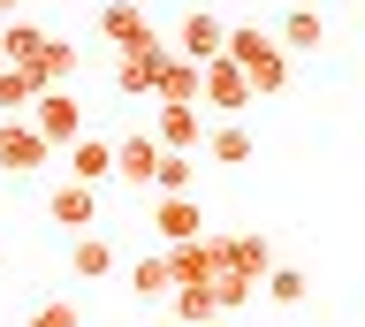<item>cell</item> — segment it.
<instances>
[{
    "label": "cell",
    "instance_id": "cell-1",
    "mask_svg": "<svg viewBox=\"0 0 365 327\" xmlns=\"http://www.w3.org/2000/svg\"><path fill=\"white\" fill-rule=\"evenodd\" d=\"M228 61L244 69L251 99H267V92L289 84V53L274 46V31H259V24H236V31H228Z\"/></svg>",
    "mask_w": 365,
    "mask_h": 327
},
{
    "label": "cell",
    "instance_id": "cell-2",
    "mask_svg": "<svg viewBox=\"0 0 365 327\" xmlns=\"http://www.w3.org/2000/svg\"><path fill=\"white\" fill-rule=\"evenodd\" d=\"M23 122H31L53 152H68V145L84 137V107H76V92H38V107H31Z\"/></svg>",
    "mask_w": 365,
    "mask_h": 327
},
{
    "label": "cell",
    "instance_id": "cell-3",
    "mask_svg": "<svg viewBox=\"0 0 365 327\" xmlns=\"http://www.w3.org/2000/svg\"><path fill=\"white\" fill-rule=\"evenodd\" d=\"M99 38H107L114 53H130V46H160L153 16H145L137 0H99Z\"/></svg>",
    "mask_w": 365,
    "mask_h": 327
},
{
    "label": "cell",
    "instance_id": "cell-4",
    "mask_svg": "<svg viewBox=\"0 0 365 327\" xmlns=\"http://www.w3.org/2000/svg\"><path fill=\"white\" fill-rule=\"evenodd\" d=\"M175 53H182V61H198V69H213V61L228 53V24L213 16V8H190L182 31H175Z\"/></svg>",
    "mask_w": 365,
    "mask_h": 327
},
{
    "label": "cell",
    "instance_id": "cell-5",
    "mask_svg": "<svg viewBox=\"0 0 365 327\" xmlns=\"http://www.w3.org/2000/svg\"><path fill=\"white\" fill-rule=\"evenodd\" d=\"M38 167H53V145L31 122H0V175H38Z\"/></svg>",
    "mask_w": 365,
    "mask_h": 327
},
{
    "label": "cell",
    "instance_id": "cell-6",
    "mask_svg": "<svg viewBox=\"0 0 365 327\" xmlns=\"http://www.w3.org/2000/svg\"><path fill=\"white\" fill-rule=\"evenodd\" d=\"M153 236H160V251H175V244H198V236H205L198 198H153Z\"/></svg>",
    "mask_w": 365,
    "mask_h": 327
},
{
    "label": "cell",
    "instance_id": "cell-7",
    "mask_svg": "<svg viewBox=\"0 0 365 327\" xmlns=\"http://www.w3.org/2000/svg\"><path fill=\"white\" fill-rule=\"evenodd\" d=\"M221 251H228V274L236 281H251V289H259V281L274 274V244L259 229H236V236H221Z\"/></svg>",
    "mask_w": 365,
    "mask_h": 327
},
{
    "label": "cell",
    "instance_id": "cell-8",
    "mask_svg": "<svg viewBox=\"0 0 365 327\" xmlns=\"http://www.w3.org/2000/svg\"><path fill=\"white\" fill-rule=\"evenodd\" d=\"M198 84H205V69H198V61H182L175 46L160 53V84H153V99H160V107H198Z\"/></svg>",
    "mask_w": 365,
    "mask_h": 327
},
{
    "label": "cell",
    "instance_id": "cell-9",
    "mask_svg": "<svg viewBox=\"0 0 365 327\" xmlns=\"http://www.w3.org/2000/svg\"><path fill=\"white\" fill-rule=\"evenodd\" d=\"M198 107H221V115H244L251 107V84H244V69H236V61H213V69H205V84H198Z\"/></svg>",
    "mask_w": 365,
    "mask_h": 327
},
{
    "label": "cell",
    "instance_id": "cell-10",
    "mask_svg": "<svg viewBox=\"0 0 365 327\" xmlns=\"http://www.w3.org/2000/svg\"><path fill=\"white\" fill-rule=\"evenodd\" d=\"M160 53H168V46H130V53H114V92H122V99H153Z\"/></svg>",
    "mask_w": 365,
    "mask_h": 327
},
{
    "label": "cell",
    "instance_id": "cell-11",
    "mask_svg": "<svg viewBox=\"0 0 365 327\" xmlns=\"http://www.w3.org/2000/svg\"><path fill=\"white\" fill-rule=\"evenodd\" d=\"M153 137H160V152H198L205 145V115L198 107H153Z\"/></svg>",
    "mask_w": 365,
    "mask_h": 327
},
{
    "label": "cell",
    "instance_id": "cell-12",
    "mask_svg": "<svg viewBox=\"0 0 365 327\" xmlns=\"http://www.w3.org/2000/svg\"><path fill=\"white\" fill-rule=\"evenodd\" d=\"M114 175H122V183H153V175H160V137H153V130H122Z\"/></svg>",
    "mask_w": 365,
    "mask_h": 327
},
{
    "label": "cell",
    "instance_id": "cell-13",
    "mask_svg": "<svg viewBox=\"0 0 365 327\" xmlns=\"http://www.w3.org/2000/svg\"><path fill=\"white\" fill-rule=\"evenodd\" d=\"M61 183H84V190L114 183V145L107 137H76V145H68V175H61Z\"/></svg>",
    "mask_w": 365,
    "mask_h": 327
},
{
    "label": "cell",
    "instance_id": "cell-14",
    "mask_svg": "<svg viewBox=\"0 0 365 327\" xmlns=\"http://www.w3.org/2000/svg\"><path fill=\"white\" fill-rule=\"evenodd\" d=\"M274 46L289 53V61H297V53H319V46H327V24H319V8H289V16L274 24Z\"/></svg>",
    "mask_w": 365,
    "mask_h": 327
},
{
    "label": "cell",
    "instance_id": "cell-15",
    "mask_svg": "<svg viewBox=\"0 0 365 327\" xmlns=\"http://www.w3.org/2000/svg\"><path fill=\"white\" fill-rule=\"evenodd\" d=\"M46 213H53V229H91V221H99V190L61 183L53 198H46Z\"/></svg>",
    "mask_w": 365,
    "mask_h": 327
},
{
    "label": "cell",
    "instance_id": "cell-16",
    "mask_svg": "<svg viewBox=\"0 0 365 327\" xmlns=\"http://www.w3.org/2000/svg\"><path fill=\"white\" fill-rule=\"evenodd\" d=\"M46 38H53V31H38V24H0V69H31V61H38L46 53Z\"/></svg>",
    "mask_w": 365,
    "mask_h": 327
},
{
    "label": "cell",
    "instance_id": "cell-17",
    "mask_svg": "<svg viewBox=\"0 0 365 327\" xmlns=\"http://www.w3.org/2000/svg\"><path fill=\"white\" fill-rule=\"evenodd\" d=\"M38 92H46V84L31 69H0V122H23L31 107H38Z\"/></svg>",
    "mask_w": 365,
    "mask_h": 327
},
{
    "label": "cell",
    "instance_id": "cell-18",
    "mask_svg": "<svg viewBox=\"0 0 365 327\" xmlns=\"http://www.w3.org/2000/svg\"><path fill=\"white\" fill-rule=\"evenodd\" d=\"M76 61H84V53L68 46V38H46V53L31 61V76H38L46 92H68V76H76Z\"/></svg>",
    "mask_w": 365,
    "mask_h": 327
},
{
    "label": "cell",
    "instance_id": "cell-19",
    "mask_svg": "<svg viewBox=\"0 0 365 327\" xmlns=\"http://www.w3.org/2000/svg\"><path fill=\"white\" fill-rule=\"evenodd\" d=\"M205 160H213V167H244V160H251V130H244V122L205 130Z\"/></svg>",
    "mask_w": 365,
    "mask_h": 327
},
{
    "label": "cell",
    "instance_id": "cell-20",
    "mask_svg": "<svg viewBox=\"0 0 365 327\" xmlns=\"http://www.w3.org/2000/svg\"><path fill=\"white\" fill-rule=\"evenodd\" d=\"M68 274H76V281H107V274H114V244H107V236H76Z\"/></svg>",
    "mask_w": 365,
    "mask_h": 327
},
{
    "label": "cell",
    "instance_id": "cell-21",
    "mask_svg": "<svg viewBox=\"0 0 365 327\" xmlns=\"http://www.w3.org/2000/svg\"><path fill=\"white\" fill-rule=\"evenodd\" d=\"M205 320H221L213 289H175V297H168V327H205Z\"/></svg>",
    "mask_w": 365,
    "mask_h": 327
},
{
    "label": "cell",
    "instance_id": "cell-22",
    "mask_svg": "<svg viewBox=\"0 0 365 327\" xmlns=\"http://www.w3.org/2000/svg\"><path fill=\"white\" fill-rule=\"evenodd\" d=\"M130 289L137 297H175V274H168V251H145L130 266Z\"/></svg>",
    "mask_w": 365,
    "mask_h": 327
},
{
    "label": "cell",
    "instance_id": "cell-23",
    "mask_svg": "<svg viewBox=\"0 0 365 327\" xmlns=\"http://www.w3.org/2000/svg\"><path fill=\"white\" fill-rule=\"evenodd\" d=\"M190 183H198L190 152H160V175H153V190H160V198H190Z\"/></svg>",
    "mask_w": 365,
    "mask_h": 327
},
{
    "label": "cell",
    "instance_id": "cell-24",
    "mask_svg": "<svg viewBox=\"0 0 365 327\" xmlns=\"http://www.w3.org/2000/svg\"><path fill=\"white\" fill-rule=\"evenodd\" d=\"M259 289H267L274 304H304V266H282V259H274V274L259 281Z\"/></svg>",
    "mask_w": 365,
    "mask_h": 327
},
{
    "label": "cell",
    "instance_id": "cell-25",
    "mask_svg": "<svg viewBox=\"0 0 365 327\" xmlns=\"http://www.w3.org/2000/svg\"><path fill=\"white\" fill-rule=\"evenodd\" d=\"M23 327H84V312H76L68 297H46V304H38V312H31Z\"/></svg>",
    "mask_w": 365,
    "mask_h": 327
},
{
    "label": "cell",
    "instance_id": "cell-26",
    "mask_svg": "<svg viewBox=\"0 0 365 327\" xmlns=\"http://www.w3.org/2000/svg\"><path fill=\"white\" fill-rule=\"evenodd\" d=\"M16 8H23V0H0V24H16Z\"/></svg>",
    "mask_w": 365,
    "mask_h": 327
},
{
    "label": "cell",
    "instance_id": "cell-27",
    "mask_svg": "<svg viewBox=\"0 0 365 327\" xmlns=\"http://www.w3.org/2000/svg\"><path fill=\"white\" fill-rule=\"evenodd\" d=\"M205 327H228V320H205Z\"/></svg>",
    "mask_w": 365,
    "mask_h": 327
},
{
    "label": "cell",
    "instance_id": "cell-28",
    "mask_svg": "<svg viewBox=\"0 0 365 327\" xmlns=\"http://www.w3.org/2000/svg\"><path fill=\"white\" fill-rule=\"evenodd\" d=\"M137 8H145V0H137Z\"/></svg>",
    "mask_w": 365,
    "mask_h": 327
}]
</instances>
